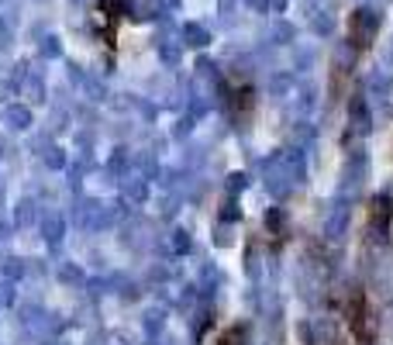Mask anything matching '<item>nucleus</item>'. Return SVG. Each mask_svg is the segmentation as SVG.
Returning a JSON list of instances; mask_svg holds the SVG:
<instances>
[{
  "label": "nucleus",
  "instance_id": "nucleus-1",
  "mask_svg": "<svg viewBox=\"0 0 393 345\" xmlns=\"http://www.w3.org/2000/svg\"><path fill=\"white\" fill-rule=\"evenodd\" d=\"M349 325H352V332H356L359 342H373L376 328H373V318H369V307H366L362 294H356V297L349 300Z\"/></svg>",
  "mask_w": 393,
  "mask_h": 345
},
{
  "label": "nucleus",
  "instance_id": "nucleus-2",
  "mask_svg": "<svg viewBox=\"0 0 393 345\" xmlns=\"http://www.w3.org/2000/svg\"><path fill=\"white\" fill-rule=\"evenodd\" d=\"M7 121H14V128H28L31 114H28L24 107H10V111H7Z\"/></svg>",
  "mask_w": 393,
  "mask_h": 345
},
{
  "label": "nucleus",
  "instance_id": "nucleus-3",
  "mask_svg": "<svg viewBox=\"0 0 393 345\" xmlns=\"http://www.w3.org/2000/svg\"><path fill=\"white\" fill-rule=\"evenodd\" d=\"M59 232H62V225H59L56 218H49V221H45V239H49V242H56V239H59Z\"/></svg>",
  "mask_w": 393,
  "mask_h": 345
},
{
  "label": "nucleus",
  "instance_id": "nucleus-4",
  "mask_svg": "<svg viewBox=\"0 0 393 345\" xmlns=\"http://www.w3.org/2000/svg\"><path fill=\"white\" fill-rule=\"evenodd\" d=\"M31 221V204H21L17 207V225H28Z\"/></svg>",
  "mask_w": 393,
  "mask_h": 345
},
{
  "label": "nucleus",
  "instance_id": "nucleus-5",
  "mask_svg": "<svg viewBox=\"0 0 393 345\" xmlns=\"http://www.w3.org/2000/svg\"><path fill=\"white\" fill-rule=\"evenodd\" d=\"M238 342H242V328H231V332L221 339V345H238Z\"/></svg>",
  "mask_w": 393,
  "mask_h": 345
}]
</instances>
